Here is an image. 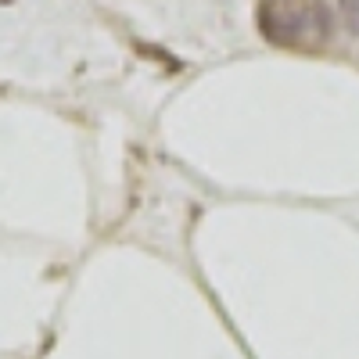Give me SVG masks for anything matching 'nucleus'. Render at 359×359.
<instances>
[{"label": "nucleus", "mask_w": 359, "mask_h": 359, "mask_svg": "<svg viewBox=\"0 0 359 359\" xmlns=\"http://www.w3.org/2000/svg\"><path fill=\"white\" fill-rule=\"evenodd\" d=\"M259 33L277 47H298L306 40L331 36V11L316 0H262Z\"/></svg>", "instance_id": "nucleus-1"}, {"label": "nucleus", "mask_w": 359, "mask_h": 359, "mask_svg": "<svg viewBox=\"0 0 359 359\" xmlns=\"http://www.w3.org/2000/svg\"><path fill=\"white\" fill-rule=\"evenodd\" d=\"M341 4V18H345V29L352 36H359V0H338Z\"/></svg>", "instance_id": "nucleus-2"}]
</instances>
